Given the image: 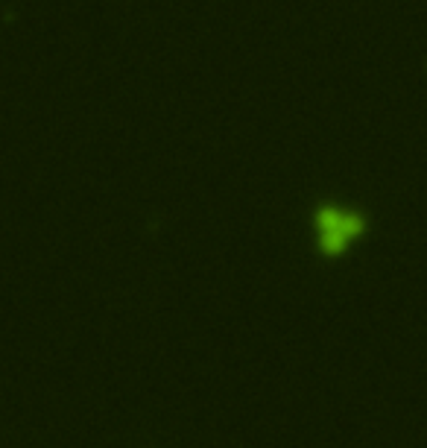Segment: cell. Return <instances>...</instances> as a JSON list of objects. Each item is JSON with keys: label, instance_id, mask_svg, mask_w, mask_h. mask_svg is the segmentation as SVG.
Here are the masks:
<instances>
[{"label": "cell", "instance_id": "1", "mask_svg": "<svg viewBox=\"0 0 427 448\" xmlns=\"http://www.w3.org/2000/svg\"><path fill=\"white\" fill-rule=\"evenodd\" d=\"M316 229H319V246L325 255H340V252L363 231V217L354 211H342V208L328 205L316 214Z\"/></svg>", "mask_w": 427, "mask_h": 448}]
</instances>
